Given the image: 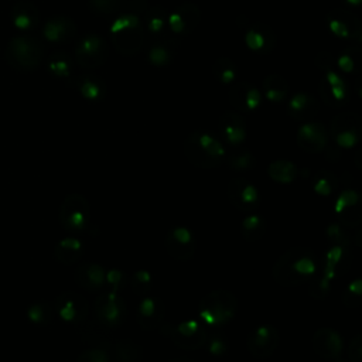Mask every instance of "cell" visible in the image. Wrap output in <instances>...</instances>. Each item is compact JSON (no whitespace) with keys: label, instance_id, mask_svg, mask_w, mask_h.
<instances>
[{"label":"cell","instance_id":"obj_1","mask_svg":"<svg viewBox=\"0 0 362 362\" xmlns=\"http://www.w3.org/2000/svg\"><path fill=\"white\" fill-rule=\"evenodd\" d=\"M318 259L314 250L305 246H294L276 260L272 276L283 287H296L308 283L318 273Z\"/></svg>","mask_w":362,"mask_h":362},{"label":"cell","instance_id":"obj_2","mask_svg":"<svg viewBox=\"0 0 362 362\" xmlns=\"http://www.w3.org/2000/svg\"><path fill=\"white\" fill-rule=\"evenodd\" d=\"M187 160L199 168L219 167L226 157L225 147L211 133L195 130L189 133L182 144Z\"/></svg>","mask_w":362,"mask_h":362},{"label":"cell","instance_id":"obj_3","mask_svg":"<svg viewBox=\"0 0 362 362\" xmlns=\"http://www.w3.org/2000/svg\"><path fill=\"white\" fill-rule=\"evenodd\" d=\"M115 49L126 57L137 54L144 45V27L141 18L127 11L120 14L110 27Z\"/></svg>","mask_w":362,"mask_h":362},{"label":"cell","instance_id":"obj_4","mask_svg":"<svg viewBox=\"0 0 362 362\" xmlns=\"http://www.w3.org/2000/svg\"><path fill=\"white\" fill-rule=\"evenodd\" d=\"M236 297L228 290H214L199 303L198 314L201 320L212 327L229 322L236 313Z\"/></svg>","mask_w":362,"mask_h":362},{"label":"cell","instance_id":"obj_5","mask_svg":"<svg viewBox=\"0 0 362 362\" xmlns=\"http://www.w3.org/2000/svg\"><path fill=\"white\" fill-rule=\"evenodd\" d=\"M42 57V44L31 35L14 37L4 51V58L8 65L18 71L35 69L41 64Z\"/></svg>","mask_w":362,"mask_h":362},{"label":"cell","instance_id":"obj_6","mask_svg":"<svg viewBox=\"0 0 362 362\" xmlns=\"http://www.w3.org/2000/svg\"><path fill=\"white\" fill-rule=\"evenodd\" d=\"M58 219L62 228L71 233H82L90 228V205L81 194H69L64 198Z\"/></svg>","mask_w":362,"mask_h":362},{"label":"cell","instance_id":"obj_7","mask_svg":"<svg viewBox=\"0 0 362 362\" xmlns=\"http://www.w3.org/2000/svg\"><path fill=\"white\" fill-rule=\"evenodd\" d=\"M163 334L170 337L178 348L185 351L202 348L208 337L205 327L195 320H187L175 325H165L163 328Z\"/></svg>","mask_w":362,"mask_h":362},{"label":"cell","instance_id":"obj_8","mask_svg":"<svg viewBox=\"0 0 362 362\" xmlns=\"http://www.w3.org/2000/svg\"><path fill=\"white\" fill-rule=\"evenodd\" d=\"M109 57V45L99 34H86L75 47L76 62L86 69L102 66Z\"/></svg>","mask_w":362,"mask_h":362},{"label":"cell","instance_id":"obj_9","mask_svg":"<svg viewBox=\"0 0 362 362\" xmlns=\"http://www.w3.org/2000/svg\"><path fill=\"white\" fill-rule=\"evenodd\" d=\"M93 314L102 325L117 327L126 318V303L119 293L103 290L93 303Z\"/></svg>","mask_w":362,"mask_h":362},{"label":"cell","instance_id":"obj_10","mask_svg":"<svg viewBox=\"0 0 362 362\" xmlns=\"http://www.w3.org/2000/svg\"><path fill=\"white\" fill-rule=\"evenodd\" d=\"M329 134L334 141L344 148H351L359 143L362 134L361 117L352 112L337 115L329 124Z\"/></svg>","mask_w":362,"mask_h":362},{"label":"cell","instance_id":"obj_11","mask_svg":"<svg viewBox=\"0 0 362 362\" xmlns=\"http://www.w3.org/2000/svg\"><path fill=\"white\" fill-rule=\"evenodd\" d=\"M55 314L66 324H81L89 313V303L76 291H62L54 301Z\"/></svg>","mask_w":362,"mask_h":362},{"label":"cell","instance_id":"obj_12","mask_svg":"<svg viewBox=\"0 0 362 362\" xmlns=\"http://www.w3.org/2000/svg\"><path fill=\"white\" fill-rule=\"evenodd\" d=\"M325 21L328 30L334 35L345 40H352L355 42H361L362 25L361 20L355 13L344 8H334L327 14Z\"/></svg>","mask_w":362,"mask_h":362},{"label":"cell","instance_id":"obj_13","mask_svg":"<svg viewBox=\"0 0 362 362\" xmlns=\"http://www.w3.org/2000/svg\"><path fill=\"white\" fill-rule=\"evenodd\" d=\"M201 21V10L192 1H184L167 16V25L174 37L191 34Z\"/></svg>","mask_w":362,"mask_h":362},{"label":"cell","instance_id":"obj_14","mask_svg":"<svg viewBox=\"0 0 362 362\" xmlns=\"http://www.w3.org/2000/svg\"><path fill=\"white\" fill-rule=\"evenodd\" d=\"M229 202L242 212H253L260 205V194L257 188L246 178H233L226 188Z\"/></svg>","mask_w":362,"mask_h":362},{"label":"cell","instance_id":"obj_15","mask_svg":"<svg viewBox=\"0 0 362 362\" xmlns=\"http://www.w3.org/2000/svg\"><path fill=\"white\" fill-rule=\"evenodd\" d=\"M351 260V243H331L322 255V274L329 280L341 277L348 270Z\"/></svg>","mask_w":362,"mask_h":362},{"label":"cell","instance_id":"obj_16","mask_svg":"<svg viewBox=\"0 0 362 362\" xmlns=\"http://www.w3.org/2000/svg\"><path fill=\"white\" fill-rule=\"evenodd\" d=\"M164 245L168 256L178 262H187L195 253V238L192 232L184 226H175L168 230Z\"/></svg>","mask_w":362,"mask_h":362},{"label":"cell","instance_id":"obj_17","mask_svg":"<svg viewBox=\"0 0 362 362\" xmlns=\"http://www.w3.org/2000/svg\"><path fill=\"white\" fill-rule=\"evenodd\" d=\"M280 341L279 331L269 324L256 327L247 335V349L255 358H269Z\"/></svg>","mask_w":362,"mask_h":362},{"label":"cell","instance_id":"obj_18","mask_svg":"<svg viewBox=\"0 0 362 362\" xmlns=\"http://www.w3.org/2000/svg\"><path fill=\"white\" fill-rule=\"evenodd\" d=\"M334 209L341 225L348 228L359 226L362 221V206L358 192L354 189H344L338 195Z\"/></svg>","mask_w":362,"mask_h":362},{"label":"cell","instance_id":"obj_19","mask_svg":"<svg viewBox=\"0 0 362 362\" xmlns=\"http://www.w3.org/2000/svg\"><path fill=\"white\" fill-rule=\"evenodd\" d=\"M320 96L331 107H341L348 102V85L337 72L327 71L318 85Z\"/></svg>","mask_w":362,"mask_h":362},{"label":"cell","instance_id":"obj_20","mask_svg":"<svg viewBox=\"0 0 362 362\" xmlns=\"http://www.w3.org/2000/svg\"><path fill=\"white\" fill-rule=\"evenodd\" d=\"M228 99L230 105L238 112H253L262 103L260 90L247 81H238L232 85L228 92Z\"/></svg>","mask_w":362,"mask_h":362},{"label":"cell","instance_id":"obj_21","mask_svg":"<svg viewBox=\"0 0 362 362\" xmlns=\"http://www.w3.org/2000/svg\"><path fill=\"white\" fill-rule=\"evenodd\" d=\"M296 140L301 150L311 154L321 153L328 144V132L322 123L310 122L298 129Z\"/></svg>","mask_w":362,"mask_h":362},{"label":"cell","instance_id":"obj_22","mask_svg":"<svg viewBox=\"0 0 362 362\" xmlns=\"http://www.w3.org/2000/svg\"><path fill=\"white\" fill-rule=\"evenodd\" d=\"M137 324L144 331L157 329L165 317V304L157 297H143L137 305Z\"/></svg>","mask_w":362,"mask_h":362},{"label":"cell","instance_id":"obj_23","mask_svg":"<svg viewBox=\"0 0 362 362\" xmlns=\"http://www.w3.org/2000/svg\"><path fill=\"white\" fill-rule=\"evenodd\" d=\"M311 345L314 352L324 359H337L342 352V338L332 328H320L315 331Z\"/></svg>","mask_w":362,"mask_h":362},{"label":"cell","instance_id":"obj_24","mask_svg":"<svg viewBox=\"0 0 362 362\" xmlns=\"http://www.w3.org/2000/svg\"><path fill=\"white\" fill-rule=\"evenodd\" d=\"M245 42L256 54H269L276 47V34L264 23H253L247 27Z\"/></svg>","mask_w":362,"mask_h":362},{"label":"cell","instance_id":"obj_25","mask_svg":"<svg viewBox=\"0 0 362 362\" xmlns=\"http://www.w3.org/2000/svg\"><path fill=\"white\" fill-rule=\"evenodd\" d=\"M105 269L96 263H83L74 270L75 283L90 293H98L105 288Z\"/></svg>","mask_w":362,"mask_h":362},{"label":"cell","instance_id":"obj_26","mask_svg":"<svg viewBox=\"0 0 362 362\" xmlns=\"http://www.w3.org/2000/svg\"><path fill=\"white\" fill-rule=\"evenodd\" d=\"M219 132L230 146H239L246 139V122L236 112H225L219 117Z\"/></svg>","mask_w":362,"mask_h":362},{"label":"cell","instance_id":"obj_27","mask_svg":"<svg viewBox=\"0 0 362 362\" xmlns=\"http://www.w3.org/2000/svg\"><path fill=\"white\" fill-rule=\"evenodd\" d=\"M165 34V33H164ZM157 35L156 40L150 44L148 51H147V57L148 61L156 65V66H165L168 65L177 51V40L174 38V35Z\"/></svg>","mask_w":362,"mask_h":362},{"label":"cell","instance_id":"obj_28","mask_svg":"<svg viewBox=\"0 0 362 362\" xmlns=\"http://www.w3.org/2000/svg\"><path fill=\"white\" fill-rule=\"evenodd\" d=\"M75 34V23L65 16H57L48 20L44 25V35L49 42H65L74 38Z\"/></svg>","mask_w":362,"mask_h":362},{"label":"cell","instance_id":"obj_29","mask_svg":"<svg viewBox=\"0 0 362 362\" xmlns=\"http://www.w3.org/2000/svg\"><path fill=\"white\" fill-rule=\"evenodd\" d=\"M320 110V105L315 98H313L308 93H296L288 105H287V113L294 120H310L314 117Z\"/></svg>","mask_w":362,"mask_h":362},{"label":"cell","instance_id":"obj_30","mask_svg":"<svg viewBox=\"0 0 362 362\" xmlns=\"http://www.w3.org/2000/svg\"><path fill=\"white\" fill-rule=\"evenodd\" d=\"M11 18L17 28L31 30L40 23V11L34 3L24 0L14 4L11 10Z\"/></svg>","mask_w":362,"mask_h":362},{"label":"cell","instance_id":"obj_31","mask_svg":"<svg viewBox=\"0 0 362 362\" xmlns=\"http://www.w3.org/2000/svg\"><path fill=\"white\" fill-rule=\"evenodd\" d=\"M83 255V245L76 238H64L54 247L55 259L62 264H75Z\"/></svg>","mask_w":362,"mask_h":362},{"label":"cell","instance_id":"obj_32","mask_svg":"<svg viewBox=\"0 0 362 362\" xmlns=\"http://www.w3.org/2000/svg\"><path fill=\"white\" fill-rule=\"evenodd\" d=\"M76 86L79 93L90 102H99L106 95L105 81L95 74L81 75L76 81Z\"/></svg>","mask_w":362,"mask_h":362},{"label":"cell","instance_id":"obj_33","mask_svg":"<svg viewBox=\"0 0 362 362\" xmlns=\"http://www.w3.org/2000/svg\"><path fill=\"white\" fill-rule=\"evenodd\" d=\"M262 89L270 102L280 103L288 93V83L281 75L270 74L263 79Z\"/></svg>","mask_w":362,"mask_h":362},{"label":"cell","instance_id":"obj_34","mask_svg":"<svg viewBox=\"0 0 362 362\" xmlns=\"http://www.w3.org/2000/svg\"><path fill=\"white\" fill-rule=\"evenodd\" d=\"M267 174L276 182L290 184L297 178L298 170L297 165L288 160H276L269 164Z\"/></svg>","mask_w":362,"mask_h":362},{"label":"cell","instance_id":"obj_35","mask_svg":"<svg viewBox=\"0 0 362 362\" xmlns=\"http://www.w3.org/2000/svg\"><path fill=\"white\" fill-rule=\"evenodd\" d=\"M266 233V221L257 214H249L240 223V235L247 242H257Z\"/></svg>","mask_w":362,"mask_h":362},{"label":"cell","instance_id":"obj_36","mask_svg":"<svg viewBox=\"0 0 362 362\" xmlns=\"http://www.w3.org/2000/svg\"><path fill=\"white\" fill-rule=\"evenodd\" d=\"M141 358H143V349L134 341L122 339L113 348L115 362H140Z\"/></svg>","mask_w":362,"mask_h":362},{"label":"cell","instance_id":"obj_37","mask_svg":"<svg viewBox=\"0 0 362 362\" xmlns=\"http://www.w3.org/2000/svg\"><path fill=\"white\" fill-rule=\"evenodd\" d=\"M167 10L161 6H153L147 10V13L143 16L144 17V23L147 27V31L157 37L164 34V27L167 24Z\"/></svg>","mask_w":362,"mask_h":362},{"label":"cell","instance_id":"obj_38","mask_svg":"<svg viewBox=\"0 0 362 362\" xmlns=\"http://www.w3.org/2000/svg\"><path fill=\"white\" fill-rule=\"evenodd\" d=\"M54 315H55L54 304H51L45 300L37 301L27 308V318L33 324H37V325L49 324L54 320Z\"/></svg>","mask_w":362,"mask_h":362},{"label":"cell","instance_id":"obj_39","mask_svg":"<svg viewBox=\"0 0 362 362\" xmlns=\"http://www.w3.org/2000/svg\"><path fill=\"white\" fill-rule=\"evenodd\" d=\"M338 187V178L328 170H318L313 177V189L321 197L331 195Z\"/></svg>","mask_w":362,"mask_h":362},{"label":"cell","instance_id":"obj_40","mask_svg":"<svg viewBox=\"0 0 362 362\" xmlns=\"http://www.w3.org/2000/svg\"><path fill=\"white\" fill-rule=\"evenodd\" d=\"M212 75L222 83H232L238 76V68L229 57H219L212 64Z\"/></svg>","mask_w":362,"mask_h":362},{"label":"cell","instance_id":"obj_41","mask_svg":"<svg viewBox=\"0 0 362 362\" xmlns=\"http://www.w3.org/2000/svg\"><path fill=\"white\" fill-rule=\"evenodd\" d=\"M49 71L61 79H69L72 74V61L64 52H55L48 59Z\"/></svg>","mask_w":362,"mask_h":362},{"label":"cell","instance_id":"obj_42","mask_svg":"<svg viewBox=\"0 0 362 362\" xmlns=\"http://www.w3.org/2000/svg\"><path fill=\"white\" fill-rule=\"evenodd\" d=\"M362 52L359 45H352L344 49V52L338 58V66L344 72H358L361 66Z\"/></svg>","mask_w":362,"mask_h":362},{"label":"cell","instance_id":"obj_43","mask_svg":"<svg viewBox=\"0 0 362 362\" xmlns=\"http://www.w3.org/2000/svg\"><path fill=\"white\" fill-rule=\"evenodd\" d=\"M362 281L359 277L354 279L342 291L341 301L348 308H358L362 303Z\"/></svg>","mask_w":362,"mask_h":362},{"label":"cell","instance_id":"obj_44","mask_svg":"<svg viewBox=\"0 0 362 362\" xmlns=\"http://www.w3.org/2000/svg\"><path fill=\"white\" fill-rule=\"evenodd\" d=\"M151 286H153V277L144 269L136 270L130 277V287L133 293H136L137 296H143V297L147 296L148 291L151 290Z\"/></svg>","mask_w":362,"mask_h":362},{"label":"cell","instance_id":"obj_45","mask_svg":"<svg viewBox=\"0 0 362 362\" xmlns=\"http://www.w3.org/2000/svg\"><path fill=\"white\" fill-rule=\"evenodd\" d=\"M228 165L233 170H239V171H245V170H250L255 167L256 160L253 157V154L250 151L242 150V151H235L230 153L225 157Z\"/></svg>","mask_w":362,"mask_h":362},{"label":"cell","instance_id":"obj_46","mask_svg":"<svg viewBox=\"0 0 362 362\" xmlns=\"http://www.w3.org/2000/svg\"><path fill=\"white\" fill-rule=\"evenodd\" d=\"M331 281L327 279L324 274H315L310 281H308V294L315 298V300H324L331 290Z\"/></svg>","mask_w":362,"mask_h":362},{"label":"cell","instance_id":"obj_47","mask_svg":"<svg viewBox=\"0 0 362 362\" xmlns=\"http://www.w3.org/2000/svg\"><path fill=\"white\" fill-rule=\"evenodd\" d=\"M205 345L208 348V352L212 354L214 356L225 355L229 348L228 338L222 332H212L211 335H208Z\"/></svg>","mask_w":362,"mask_h":362},{"label":"cell","instance_id":"obj_48","mask_svg":"<svg viewBox=\"0 0 362 362\" xmlns=\"http://www.w3.org/2000/svg\"><path fill=\"white\" fill-rule=\"evenodd\" d=\"M89 8L96 14H115L122 6V0H88Z\"/></svg>","mask_w":362,"mask_h":362},{"label":"cell","instance_id":"obj_49","mask_svg":"<svg viewBox=\"0 0 362 362\" xmlns=\"http://www.w3.org/2000/svg\"><path fill=\"white\" fill-rule=\"evenodd\" d=\"M126 284V274L119 269H110L106 272L105 290L120 293Z\"/></svg>","mask_w":362,"mask_h":362},{"label":"cell","instance_id":"obj_50","mask_svg":"<svg viewBox=\"0 0 362 362\" xmlns=\"http://www.w3.org/2000/svg\"><path fill=\"white\" fill-rule=\"evenodd\" d=\"M76 362H110V356L102 348H89L78 356Z\"/></svg>","mask_w":362,"mask_h":362},{"label":"cell","instance_id":"obj_51","mask_svg":"<svg viewBox=\"0 0 362 362\" xmlns=\"http://www.w3.org/2000/svg\"><path fill=\"white\" fill-rule=\"evenodd\" d=\"M325 233L329 243H351L346 232L342 229L339 223L328 225V228L325 229Z\"/></svg>","mask_w":362,"mask_h":362},{"label":"cell","instance_id":"obj_52","mask_svg":"<svg viewBox=\"0 0 362 362\" xmlns=\"http://www.w3.org/2000/svg\"><path fill=\"white\" fill-rule=\"evenodd\" d=\"M348 352H349L351 362H362V335L361 334H356L349 341Z\"/></svg>","mask_w":362,"mask_h":362},{"label":"cell","instance_id":"obj_53","mask_svg":"<svg viewBox=\"0 0 362 362\" xmlns=\"http://www.w3.org/2000/svg\"><path fill=\"white\" fill-rule=\"evenodd\" d=\"M314 64L317 65V68L322 69V71H331L332 68V64H334V58L331 55V52L328 51H321L315 55V59H314Z\"/></svg>","mask_w":362,"mask_h":362},{"label":"cell","instance_id":"obj_54","mask_svg":"<svg viewBox=\"0 0 362 362\" xmlns=\"http://www.w3.org/2000/svg\"><path fill=\"white\" fill-rule=\"evenodd\" d=\"M129 8H130V13L136 14L137 17H141L147 13L150 6H148L147 0H130L129 1Z\"/></svg>","mask_w":362,"mask_h":362},{"label":"cell","instance_id":"obj_55","mask_svg":"<svg viewBox=\"0 0 362 362\" xmlns=\"http://www.w3.org/2000/svg\"><path fill=\"white\" fill-rule=\"evenodd\" d=\"M170 362H195V361L185 358V356H177V358H173Z\"/></svg>","mask_w":362,"mask_h":362},{"label":"cell","instance_id":"obj_56","mask_svg":"<svg viewBox=\"0 0 362 362\" xmlns=\"http://www.w3.org/2000/svg\"><path fill=\"white\" fill-rule=\"evenodd\" d=\"M345 3H348L349 6H359L362 0H344Z\"/></svg>","mask_w":362,"mask_h":362},{"label":"cell","instance_id":"obj_57","mask_svg":"<svg viewBox=\"0 0 362 362\" xmlns=\"http://www.w3.org/2000/svg\"><path fill=\"white\" fill-rule=\"evenodd\" d=\"M335 362H344V361H342V359H338V358H337V359H335Z\"/></svg>","mask_w":362,"mask_h":362}]
</instances>
